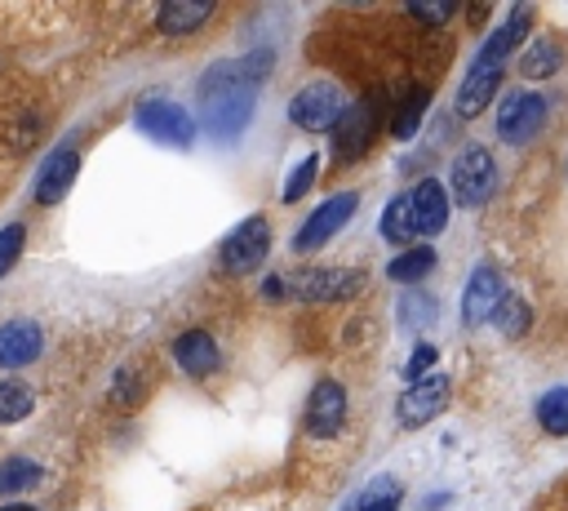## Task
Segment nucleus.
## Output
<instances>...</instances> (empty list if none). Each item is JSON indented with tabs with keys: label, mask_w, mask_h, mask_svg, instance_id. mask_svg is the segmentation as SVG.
<instances>
[{
	"label": "nucleus",
	"mask_w": 568,
	"mask_h": 511,
	"mask_svg": "<svg viewBox=\"0 0 568 511\" xmlns=\"http://www.w3.org/2000/svg\"><path fill=\"white\" fill-rule=\"evenodd\" d=\"M546 124V98L532 89H510L497 107V138L506 147H528Z\"/></svg>",
	"instance_id": "6"
},
{
	"label": "nucleus",
	"mask_w": 568,
	"mask_h": 511,
	"mask_svg": "<svg viewBox=\"0 0 568 511\" xmlns=\"http://www.w3.org/2000/svg\"><path fill=\"white\" fill-rule=\"evenodd\" d=\"M435 360H439V347H435V342H417L413 355H408V364H404V373H408V378H426Z\"/></svg>",
	"instance_id": "34"
},
{
	"label": "nucleus",
	"mask_w": 568,
	"mask_h": 511,
	"mask_svg": "<svg viewBox=\"0 0 568 511\" xmlns=\"http://www.w3.org/2000/svg\"><path fill=\"white\" fill-rule=\"evenodd\" d=\"M448 178H453V196H457V204L479 209V204L497 191V160H493L488 147H462V151L453 156Z\"/></svg>",
	"instance_id": "4"
},
{
	"label": "nucleus",
	"mask_w": 568,
	"mask_h": 511,
	"mask_svg": "<svg viewBox=\"0 0 568 511\" xmlns=\"http://www.w3.org/2000/svg\"><path fill=\"white\" fill-rule=\"evenodd\" d=\"M44 351V329L36 320H4L0 324V369H22L40 360Z\"/></svg>",
	"instance_id": "14"
},
{
	"label": "nucleus",
	"mask_w": 568,
	"mask_h": 511,
	"mask_svg": "<svg viewBox=\"0 0 568 511\" xmlns=\"http://www.w3.org/2000/svg\"><path fill=\"white\" fill-rule=\"evenodd\" d=\"M257 89L240 76V62H217L200 80V120L217 142H235L253 124Z\"/></svg>",
	"instance_id": "1"
},
{
	"label": "nucleus",
	"mask_w": 568,
	"mask_h": 511,
	"mask_svg": "<svg viewBox=\"0 0 568 511\" xmlns=\"http://www.w3.org/2000/svg\"><path fill=\"white\" fill-rule=\"evenodd\" d=\"M404 502V484L395 475H373L359 493H355V507L351 511H395Z\"/></svg>",
	"instance_id": "24"
},
{
	"label": "nucleus",
	"mask_w": 568,
	"mask_h": 511,
	"mask_svg": "<svg viewBox=\"0 0 568 511\" xmlns=\"http://www.w3.org/2000/svg\"><path fill=\"white\" fill-rule=\"evenodd\" d=\"M133 124L151 138V142H164V147H191L195 142V120L186 107L169 102V98H151L133 111Z\"/></svg>",
	"instance_id": "9"
},
{
	"label": "nucleus",
	"mask_w": 568,
	"mask_h": 511,
	"mask_svg": "<svg viewBox=\"0 0 568 511\" xmlns=\"http://www.w3.org/2000/svg\"><path fill=\"white\" fill-rule=\"evenodd\" d=\"M426 271H435V249H430V244H413V249H404V253H395V258L386 262V275H390L395 284L426 280Z\"/></svg>",
	"instance_id": "23"
},
{
	"label": "nucleus",
	"mask_w": 568,
	"mask_h": 511,
	"mask_svg": "<svg viewBox=\"0 0 568 511\" xmlns=\"http://www.w3.org/2000/svg\"><path fill=\"white\" fill-rule=\"evenodd\" d=\"M497 84H501V67H475L470 62V71L462 76V84H457V116L462 120H475L493 98H497Z\"/></svg>",
	"instance_id": "17"
},
{
	"label": "nucleus",
	"mask_w": 568,
	"mask_h": 511,
	"mask_svg": "<svg viewBox=\"0 0 568 511\" xmlns=\"http://www.w3.org/2000/svg\"><path fill=\"white\" fill-rule=\"evenodd\" d=\"M213 18V4H204V0H169V4H160V13H155V27L164 31V36H191V31H200L204 22Z\"/></svg>",
	"instance_id": "19"
},
{
	"label": "nucleus",
	"mask_w": 568,
	"mask_h": 511,
	"mask_svg": "<svg viewBox=\"0 0 568 511\" xmlns=\"http://www.w3.org/2000/svg\"><path fill=\"white\" fill-rule=\"evenodd\" d=\"M364 271L359 267H306V271H293L288 284H293V298L302 302H346L364 289Z\"/></svg>",
	"instance_id": "7"
},
{
	"label": "nucleus",
	"mask_w": 568,
	"mask_h": 511,
	"mask_svg": "<svg viewBox=\"0 0 568 511\" xmlns=\"http://www.w3.org/2000/svg\"><path fill=\"white\" fill-rule=\"evenodd\" d=\"M359 209V191H337V196H328V200H320V209L315 213H306V222L297 227V236H293V249L297 253H315V249H324L346 222H351V213Z\"/></svg>",
	"instance_id": "8"
},
{
	"label": "nucleus",
	"mask_w": 568,
	"mask_h": 511,
	"mask_svg": "<svg viewBox=\"0 0 568 511\" xmlns=\"http://www.w3.org/2000/svg\"><path fill=\"white\" fill-rule=\"evenodd\" d=\"M532 413H537V427H541L546 435H568V382L546 387V391L537 395Z\"/></svg>",
	"instance_id": "22"
},
{
	"label": "nucleus",
	"mask_w": 568,
	"mask_h": 511,
	"mask_svg": "<svg viewBox=\"0 0 568 511\" xmlns=\"http://www.w3.org/2000/svg\"><path fill=\"white\" fill-rule=\"evenodd\" d=\"M173 360L186 378H209L222 364V351H217L209 329H186V333L173 338Z\"/></svg>",
	"instance_id": "15"
},
{
	"label": "nucleus",
	"mask_w": 568,
	"mask_h": 511,
	"mask_svg": "<svg viewBox=\"0 0 568 511\" xmlns=\"http://www.w3.org/2000/svg\"><path fill=\"white\" fill-rule=\"evenodd\" d=\"M315 173H320V156H302V160H297V169L288 173V182H284V191H280V200H284V204H293V200H302V196L311 191V182H315Z\"/></svg>",
	"instance_id": "30"
},
{
	"label": "nucleus",
	"mask_w": 568,
	"mask_h": 511,
	"mask_svg": "<svg viewBox=\"0 0 568 511\" xmlns=\"http://www.w3.org/2000/svg\"><path fill=\"white\" fill-rule=\"evenodd\" d=\"M22 240H27V227H22V222H9V227L0 231V275H9V267L18 262Z\"/></svg>",
	"instance_id": "31"
},
{
	"label": "nucleus",
	"mask_w": 568,
	"mask_h": 511,
	"mask_svg": "<svg viewBox=\"0 0 568 511\" xmlns=\"http://www.w3.org/2000/svg\"><path fill=\"white\" fill-rule=\"evenodd\" d=\"M559 67H564V44L550 40V36H537V40L519 53V76H524V80H550Z\"/></svg>",
	"instance_id": "20"
},
{
	"label": "nucleus",
	"mask_w": 568,
	"mask_h": 511,
	"mask_svg": "<svg viewBox=\"0 0 568 511\" xmlns=\"http://www.w3.org/2000/svg\"><path fill=\"white\" fill-rule=\"evenodd\" d=\"M422 507H426V511H439V507H448V493H435V498H430V502H422Z\"/></svg>",
	"instance_id": "36"
},
{
	"label": "nucleus",
	"mask_w": 568,
	"mask_h": 511,
	"mask_svg": "<svg viewBox=\"0 0 568 511\" xmlns=\"http://www.w3.org/2000/svg\"><path fill=\"white\" fill-rule=\"evenodd\" d=\"M31 404H36V391H31L27 382H18V378H0V422H18V418H27Z\"/></svg>",
	"instance_id": "29"
},
{
	"label": "nucleus",
	"mask_w": 568,
	"mask_h": 511,
	"mask_svg": "<svg viewBox=\"0 0 568 511\" xmlns=\"http://www.w3.org/2000/svg\"><path fill=\"white\" fill-rule=\"evenodd\" d=\"M408 13H413L417 22L439 27V22H448V18L457 13V4H453V0H439V4H422V0H413V4H408Z\"/></svg>",
	"instance_id": "33"
},
{
	"label": "nucleus",
	"mask_w": 568,
	"mask_h": 511,
	"mask_svg": "<svg viewBox=\"0 0 568 511\" xmlns=\"http://www.w3.org/2000/svg\"><path fill=\"white\" fill-rule=\"evenodd\" d=\"M75 173H80V156H75L71 147H58V151L40 164V178H36V204H58V200L71 191Z\"/></svg>",
	"instance_id": "16"
},
{
	"label": "nucleus",
	"mask_w": 568,
	"mask_h": 511,
	"mask_svg": "<svg viewBox=\"0 0 568 511\" xmlns=\"http://www.w3.org/2000/svg\"><path fill=\"white\" fill-rule=\"evenodd\" d=\"M44 480V467L31 462V458H9L0 462V498H18L27 489H36Z\"/></svg>",
	"instance_id": "25"
},
{
	"label": "nucleus",
	"mask_w": 568,
	"mask_h": 511,
	"mask_svg": "<svg viewBox=\"0 0 568 511\" xmlns=\"http://www.w3.org/2000/svg\"><path fill=\"white\" fill-rule=\"evenodd\" d=\"M262 293H266L271 302H280V298H293V284H288V275H284V271H275V275H266Z\"/></svg>",
	"instance_id": "35"
},
{
	"label": "nucleus",
	"mask_w": 568,
	"mask_h": 511,
	"mask_svg": "<svg viewBox=\"0 0 568 511\" xmlns=\"http://www.w3.org/2000/svg\"><path fill=\"white\" fill-rule=\"evenodd\" d=\"M377 124H382V107H377L373 98H364V102L346 107L342 124L333 129V156H337L342 164H346V160H355V156H364V151H368V142H373V133H377Z\"/></svg>",
	"instance_id": "12"
},
{
	"label": "nucleus",
	"mask_w": 568,
	"mask_h": 511,
	"mask_svg": "<svg viewBox=\"0 0 568 511\" xmlns=\"http://www.w3.org/2000/svg\"><path fill=\"white\" fill-rule=\"evenodd\" d=\"M382 240H390V244L417 240V218H413L408 191H399L395 200H386V209H382Z\"/></svg>",
	"instance_id": "21"
},
{
	"label": "nucleus",
	"mask_w": 568,
	"mask_h": 511,
	"mask_svg": "<svg viewBox=\"0 0 568 511\" xmlns=\"http://www.w3.org/2000/svg\"><path fill=\"white\" fill-rule=\"evenodd\" d=\"M435 311H439V302H435L426 289L408 284V289L399 293V324H408V329H417V324H430V320H435Z\"/></svg>",
	"instance_id": "28"
},
{
	"label": "nucleus",
	"mask_w": 568,
	"mask_h": 511,
	"mask_svg": "<svg viewBox=\"0 0 568 511\" xmlns=\"http://www.w3.org/2000/svg\"><path fill=\"white\" fill-rule=\"evenodd\" d=\"M426 107H430V89H413V93L399 102V111H395V120H390V133H395L399 142H408V138L417 133Z\"/></svg>",
	"instance_id": "27"
},
{
	"label": "nucleus",
	"mask_w": 568,
	"mask_h": 511,
	"mask_svg": "<svg viewBox=\"0 0 568 511\" xmlns=\"http://www.w3.org/2000/svg\"><path fill=\"white\" fill-rule=\"evenodd\" d=\"M501 298H506L501 271H497L493 262H479V267L470 271L466 289H462V320H466V329H479L484 320H493V311L501 307Z\"/></svg>",
	"instance_id": "11"
},
{
	"label": "nucleus",
	"mask_w": 568,
	"mask_h": 511,
	"mask_svg": "<svg viewBox=\"0 0 568 511\" xmlns=\"http://www.w3.org/2000/svg\"><path fill=\"white\" fill-rule=\"evenodd\" d=\"M138 395H142V378H138V369H120L115 382H111V400H115V404H133Z\"/></svg>",
	"instance_id": "32"
},
{
	"label": "nucleus",
	"mask_w": 568,
	"mask_h": 511,
	"mask_svg": "<svg viewBox=\"0 0 568 511\" xmlns=\"http://www.w3.org/2000/svg\"><path fill=\"white\" fill-rule=\"evenodd\" d=\"M0 511H36V507H27V502H9V507H0Z\"/></svg>",
	"instance_id": "37"
},
{
	"label": "nucleus",
	"mask_w": 568,
	"mask_h": 511,
	"mask_svg": "<svg viewBox=\"0 0 568 511\" xmlns=\"http://www.w3.org/2000/svg\"><path fill=\"white\" fill-rule=\"evenodd\" d=\"M408 200H413L417 236H439V231L448 227V196H444V187H439L435 178H422V182L408 191Z\"/></svg>",
	"instance_id": "18"
},
{
	"label": "nucleus",
	"mask_w": 568,
	"mask_h": 511,
	"mask_svg": "<svg viewBox=\"0 0 568 511\" xmlns=\"http://www.w3.org/2000/svg\"><path fill=\"white\" fill-rule=\"evenodd\" d=\"M493 324H497V333H501V338H524V333H528V324H532V307H528L524 298L506 293V298H501V307L493 311Z\"/></svg>",
	"instance_id": "26"
},
{
	"label": "nucleus",
	"mask_w": 568,
	"mask_h": 511,
	"mask_svg": "<svg viewBox=\"0 0 568 511\" xmlns=\"http://www.w3.org/2000/svg\"><path fill=\"white\" fill-rule=\"evenodd\" d=\"M532 18H537V13H532V4H515V9L506 13V22H501L497 31H488V40L475 49V58H470V62H475V67H501V58H506L524 36H528Z\"/></svg>",
	"instance_id": "13"
},
{
	"label": "nucleus",
	"mask_w": 568,
	"mask_h": 511,
	"mask_svg": "<svg viewBox=\"0 0 568 511\" xmlns=\"http://www.w3.org/2000/svg\"><path fill=\"white\" fill-rule=\"evenodd\" d=\"M346 93L333 84V80H306L293 98H288V120L302 129V133H333L346 116Z\"/></svg>",
	"instance_id": "2"
},
{
	"label": "nucleus",
	"mask_w": 568,
	"mask_h": 511,
	"mask_svg": "<svg viewBox=\"0 0 568 511\" xmlns=\"http://www.w3.org/2000/svg\"><path fill=\"white\" fill-rule=\"evenodd\" d=\"M453 400V378L448 373H426V378H413L399 400H395V418L404 431H417L426 422H435Z\"/></svg>",
	"instance_id": "3"
},
{
	"label": "nucleus",
	"mask_w": 568,
	"mask_h": 511,
	"mask_svg": "<svg viewBox=\"0 0 568 511\" xmlns=\"http://www.w3.org/2000/svg\"><path fill=\"white\" fill-rule=\"evenodd\" d=\"M266 253H271V222H266L262 213H248V218L222 240L217 262H222L226 275H248V271H257V267L266 262Z\"/></svg>",
	"instance_id": "5"
},
{
	"label": "nucleus",
	"mask_w": 568,
	"mask_h": 511,
	"mask_svg": "<svg viewBox=\"0 0 568 511\" xmlns=\"http://www.w3.org/2000/svg\"><path fill=\"white\" fill-rule=\"evenodd\" d=\"M306 435L315 440H337L342 427H346V387L324 378L311 387V400H306V418H302Z\"/></svg>",
	"instance_id": "10"
}]
</instances>
